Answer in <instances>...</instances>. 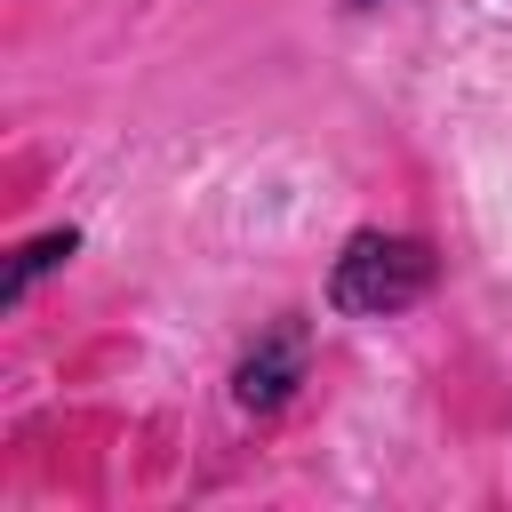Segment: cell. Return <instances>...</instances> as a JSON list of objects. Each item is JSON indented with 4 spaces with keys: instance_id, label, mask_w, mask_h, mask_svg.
Here are the masks:
<instances>
[{
    "instance_id": "obj_1",
    "label": "cell",
    "mask_w": 512,
    "mask_h": 512,
    "mask_svg": "<svg viewBox=\"0 0 512 512\" xmlns=\"http://www.w3.org/2000/svg\"><path fill=\"white\" fill-rule=\"evenodd\" d=\"M424 288H432V248L408 240V232H360L336 256V280H328V296L344 312H400Z\"/></svg>"
},
{
    "instance_id": "obj_2",
    "label": "cell",
    "mask_w": 512,
    "mask_h": 512,
    "mask_svg": "<svg viewBox=\"0 0 512 512\" xmlns=\"http://www.w3.org/2000/svg\"><path fill=\"white\" fill-rule=\"evenodd\" d=\"M296 376H304V328L280 320V328L240 360V384H232V392H240V408H280V400L296 392Z\"/></svg>"
},
{
    "instance_id": "obj_3",
    "label": "cell",
    "mask_w": 512,
    "mask_h": 512,
    "mask_svg": "<svg viewBox=\"0 0 512 512\" xmlns=\"http://www.w3.org/2000/svg\"><path fill=\"white\" fill-rule=\"evenodd\" d=\"M64 256H72V232H48V240H32V248L8 264V280H0V304H16V296H24V288L48 272V264H64Z\"/></svg>"
}]
</instances>
